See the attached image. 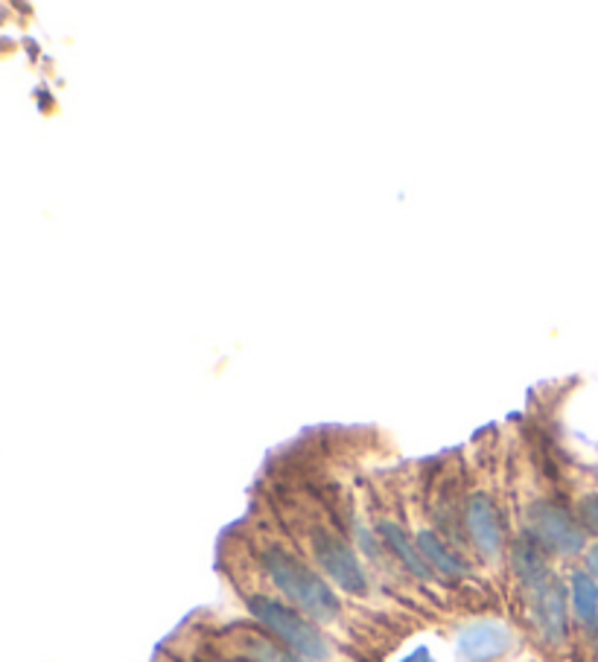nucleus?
Segmentation results:
<instances>
[{
    "label": "nucleus",
    "instance_id": "nucleus-6",
    "mask_svg": "<svg viewBox=\"0 0 598 662\" xmlns=\"http://www.w3.org/2000/svg\"><path fill=\"white\" fill-rule=\"evenodd\" d=\"M464 529L473 543V549L485 560H496L505 551V525L503 516L496 511L494 499L487 493H473L464 506Z\"/></svg>",
    "mask_w": 598,
    "mask_h": 662
},
{
    "label": "nucleus",
    "instance_id": "nucleus-4",
    "mask_svg": "<svg viewBox=\"0 0 598 662\" xmlns=\"http://www.w3.org/2000/svg\"><path fill=\"white\" fill-rule=\"evenodd\" d=\"M310 549L315 564H319V572L327 578L330 584H336L342 593L354 595V599L368 595V586H371L368 572H365L354 546L342 534L330 532L327 525H312Z\"/></svg>",
    "mask_w": 598,
    "mask_h": 662
},
{
    "label": "nucleus",
    "instance_id": "nucleus-16",
    "mask_svg": "<svg viewBox=\"0 0 598 662\" xmlns=\"http://www.w3.org/2000/svg\"><path fill=\"white\" fill-rule=\"evenodd\" d=\"M593 637H596V642H598V619H596V625H593Z\"/></svg>",
    "mask_w": 598,
    "mask_h": 662
},
{
    "label": "nucleus",
    "instance_id": "nucleus-10",
    "mask_svg": "<svg viewBox=\"0 0 598 662\" xmlns=\"http://www.w3.org/2000/svg\"><path fill=\"white\" fill-rule=\"evenodd\" d=\"M415 543L421 555H424L426 567L441 578H464L468 576V564L447 546V543L433 532V529H421L415 534Z\"/></svg>",
    "mask_w": 598,
    "mask_h": 662
},
{
    "label": "nucleus",
    "instance_id": "nucleus-3",
    "mask_svg": "<svg viewBox=\"0 0 598 662\" xmlns=\"http://www.w3.org/2000/svg\"><path fill=\"white\" fill-rule=\"evenodd\" d=\"M526 534L540 549L561 558H575L587 549V529L578 514L552 499H534L526 508Z\"/></svg>",
    "mask_w": 598,
    "mask_h": 662
},
{
    "label": "nucleus",
    "instance_id": "nucleus-2",
    "mask_svg": "<svg viewBox=\"0 0 598 662\" xmlns=\"http://www.w3.org/2000/svg\"><path fill=\"white\" fill-rule=\"evenodd\" d=\"M245 604H249V613L257 619V625L296 657L307 662H327L333 657V646L324 637V630L319 628V622L303 616L284 599L254 593L245 599Z\"/></svg>",
    "mask_w": 598,
    "mask_h": 662
},
{
    "label": "nucleus",
    "instance_id": "nucleus-14",
    "mask_svg": "<svg viewBox=\"0 0 598 662\" xmlns=\"http://www.w3.org/2000/svg\"><path fill=\"white\" fill-rule=\"evenodd\" d=\"M587 572H590V576L598 581V543L593 546L590 551H587Z\"/></svg>",
    "mask_w": 598,
    "mask_h": 662
},
{
    "label": "nucleus",
    "instance_id": "nucleus-5",
    "mask_svg": "<svg viewBox=\"0 0 598 662\" xmlns=\"http://www.w3.org/2000/svg\"><path fill=\"white\" fill-rule=\"evenodd\" d=\"M531 593V619L549 648H564L570 639V593L555 576L547 578Z\"/></svg>",
    "mask_w": 598,
    "mask_h": 662
},
{
    "label": "nucleus",
    "instance_id": "nucleus-8",
    "mask_svg": "<svg viewBox=\"0 0 598 662\" xmlns=\"http://www.w3.org/2000/svg\"><path fill=\"white\" fill-rule=\"evenodd\" d=\"M377 534H380L382 546H386L412 576L421 578V581H433L435 572L426 567V560L424 555H421V549H417L415 537H409V534L403 532L398 523H391V520H382V523L377 525Z\"/></svg>",
    "mask_w": 598,
    "mask_h": 662
},
{
    "label": "nucleus",
    "instance_id": "nucleus-13",
    "mask_svg": "<svg viewBox=\"0 0 598 662\" xmlns=\"http://www.w3.org/2000/svg\"><path fill=\"white\" fill-rule=\"evenodd\" d=\"M400 662H438L433 654H429V648H417V651H412V654L406 657V660Z\"/></svg>",
    "mask_w": 598,
    "mask_h": 662
},
{
    "label": "nucleus",
    "instance_id": "nucleus-11",
    "mask_svg": "<svg viewBox=\"0 0 598 662\" xmlns=\"http://www.w3.org/2000/svg\"><path fill=\"white\" fill-rule=\"evenodd\" d=\"M570 607L584 628H593L598 619V581L587 569H575L570 578Z\"/></svg>",
    "mask_w": 598,
    "mask_h": 662
},
{
    "label": "nucleus",
    "instance_id": "nucleus-7",
    "mask_svg": "<svg viewBox=\"0 0 598 662\" xmlns=\"http://www.w3.org/2000/svg\"><path fill=\"white\" fill-rule=\"evenodd\" d=\"M461 662H496L514 648L511 630L499 622H473L456 639Z\"/></svg>",
    "mask_w": 598,
    "mask_h": 662
},
{
    "label": "nucleus",
    "instance_id": "nucleus-1",
    "mask_svg": "<svg viewBox=\"0 0 598 662\" xmlns=\"http://www.w3.org/2000/svg\"><path fill=\"white\" fill-rule=\"evenodd\" d=\"M261 567L272 586L284 595V602L292 604L303 616L321 625H333L342 616V599L330 581L312 569L307 560H301L296 551L284 546H266L261 551Z\"/></svg>",
    "mask_w": 598,
    "mask_h": 662
},
{
    "label": "nucleus",
    "instance_id": "nucleus-12",
    "mask_svg": "<svg viewBox=\"0 0 598 662\" xmlns=\"http://www.w3.org/2000/svg\"><path fill=\"white\" fill-rule=\"evenodd\" d=\"M578 520H582L587 532L598 534V497L582 499V506H578Z\"/></svg>",
    "mask_w": 598,
    "mask_h": 662
},
{
    "label": "nucleus",
    "instance_id": "nucleus-9",
    "mask_svg": "<svg viewBox=\"0 0 598 662\" xmlns=\"http://www.w3.org/2000/svg\"><path fill=\"white\" fill-rule=\"evenodd\" d=\"M511 567L514 576L526 584V590H534V586L543 584L547 578H552L547 564V551L540 549L529 534H522V537H517V541L511 543Z\"/></svg>",
    "mask_w": 598,
    "mask_h": 662
},
{
    "label": "nucleus",
    "instance_id": "nucleus-15",
    "mask_svg": "<svg viewBox=\"0 0 598 662\" xmlns=\"http://www.w3.org/2000/svg\"><path fill=\"white\" fill-rule=\"evenodd\" d=\"M205 662H249V660H243V657H231V660H226V657H222V660H205Z\"/></svg>",
    "mask_w": 598,
    "mask_h": 662
}]
</instances>
